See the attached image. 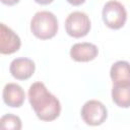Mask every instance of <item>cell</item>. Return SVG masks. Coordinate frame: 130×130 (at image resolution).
I'll list each match as a JSON object with an SVG mask.
<instances>
[{
    "label": "cell",
    "instance_id": "cell-1",
    "mask_svg": "<svg viewBox=\"0 0 130 130\" xmlns=\"http://www.w3.org/2000/svg\"><path fill=\"white\" fill-rule=\"evenodd\" d=\"M27 94L29 104L40 120L51 122L60 116L61 104L59 100L47 89L43 82L32 83Z\"/></svg>",
    "mask_w": 130,
    "mask_h": 130
},
{
    "label": "cell",
    "instance_id": "cell-2",
    "mask_svg": "<svg viewBox=\"0 0 130 130\" xmlns=\"http://www.w3.org/2000/svg\"><path fill=\"white\" fill-rule=\"evenodd\" d=\"M30 30L38 39H52L58 31L57 17L50 11H39L32 16L30 20Z\"/></svg>",
    "mask_w": 130,
    "mask_h": 130
},
{
    "label": "cell",
    "instance_id": "cell-3",
    "mask_svg": "<svg viewBox=\"0 0 130 130\" xmlns=\"http://www.w3.org/2000/svg\"><path fill=\"white\" fill-rule=\"evenodd\" d=\"M102 15L104 23L112 29L123 27L127 20V12L124 5L116 0H110L104 5Z\"/></svg>",
    "mask_w": 130,
    "mask_h": 130
},
{
    "label": "cell",
    "instance_id": "cell-4",
    "mask_svg": "<svg viewBox=\"0 0 130 130\" xmlns=\"http://www.w3.org/2000/svg\"><path fill=\"white\" fill-rule=\"evenodd\" d=\"M65 29L72 38L78 39L85 37L90 30V19L84 12L73 11L65 20Z\"/></svg>",
    "mask_w": 130,
    "mask_h": 130
},
{
    "label": "cell",
    "instance_id": "cell-5",
    "mask_svg": "<svg viewBox=\"0 0 130 130\" xmlns=\"http://www.w3.org/2000/svg\"><path fill=\"white\" fill-rule=\"evenodd\" d=\"M107 117V108L100 101L89 100L81 108V118L85 124L89 126H99L103 124Z\"/></svg>",
    "mask_w": 130,
    "mask_h": 130
},
{
    "label": "cell",
    "instance_id": "cell-6",
    "mask_svg": "<svg viewBox=\"0 0 130 130\" xmlns=\"http://www.w3.org/2000/svg\"><path fill=\"white\" fill-rule=\"evenodd\" d=\"M21 42L19 37L4 23L0 24V53L3 55L13 54L19 50Z\"/></svg>",
    "mask_w": 130,
    "mask_h": 130
},
{
    "label": "cell",
    "instance_id": "cell-7",
    "mask_svg": "<svg viewBox=\"0 0 130 130\" xmlns=\"http://www.w3.org/2000/svg\"><path fill=\"white\" fill-rule=\"evenodd\" d=\"M36 70L35 62L28 58H16L13 59L9 66L11 75L18 80H26L32 76Z\"/></svg>",
    "mask_w": 130,
    "mask_h": 130
},
{
    "label": "cell",
    "instance_id": "cell-8",
    "mask_svg": "<svg viewBox=\"0 0 130 130\" xmlns=\"http://www.w3.org/2000/svg\"><path fill=\"white\" fill-rule=\"evenodd\" d=\"M99 54L98 47L91 43H76L70 49V57L76 62H89Z\"/></svg>",
    "mask_w": 130,
    "mask_h": 130
},
{
    "label": "cell",
    "instance_id": "cell-9",
    "mask_svg": "<svg viewBox=\"0 0 130 130\" xmlns=\"http://www.w3.org/2000/svg\"><path fill=\"white\" fill-rule=\"evenodd\" d=\"M3 101L11 108H19L23 105L25 100L24 90L17 83H7L3 88Z\"/></svg>",
    "mask_w": 130,
    "mask_h": 130
},
{
    "label": "cell",
    "instance_id": "cell-10",
    "mask_svg": "<svg viewBox=\"0 0 130 130\" xmlns=\"http://www.w3.org/2000/svg\"><path fill=\"white\" fill-rule=\"evenodd\" d=\"M113 84H130V63L127 61L115 62L110 70Z\"/></svg>",
    "mask_w": 130,
    "mask_h": 130
},
{
    "label": "cell",
    "instance_id": "cell-11",
    "mask_svg": "<svg viewBox=\"0 0 130 130\" xmlns=\"http://www.w3.org/2000/svg\"><path fill=\"white\" fill-rule=\"evenodd\" d=\"M112 100L120 108L130 107V84H113Z\"/></svg>",
    "mask_w": 130,
    "mask_h": 130
},
{
    "label": "cell",
    "instance_id": "cell-12",
    "mask_svg": "<svg viewBox=\"0 0 130 130\" xmlns=\"http://www.w3.org/2000/svg\"><path fill=\"white\" fill-rule=\"evenodd\" d=\"M0 128L3 130H20L21 120L18 116L6 114L0 119Z\"/></svg>",
    "mask_w": 130,
    "mask_h": 130
},
{
    "label": "cell",
    "instance_id": "cell-13",
    "mask_svg": "<svg viewBox=\"0 0 130 130\" xmlns=\"http://www.w3.org/2000/svg\"><path fill=\"white\" fill-rule=\"evenodd\" d=\"M66 1H67L69 4L73 5V6H79V5L83 4L85 0H66Z\"/></svg>",
    "mask_w": 130,
    "mask_h": 130
},
{
    "label": "cell",
    "instance_id": "cell-14",
    "mask_svg": "<svg viewBox=\"0 0 130 130\" xmlns=\"http://www.w3.org/2000/svg\"><path fill=\"white\" fill-rule=\"evenodd\" d=\"M20 0H1V2L5 5H8V6H12V5H15L19 2Z\"/></svg>",
    "mask_w": 130,
    "mask_h": 130
},
{
    "label": "cell",
    "instance_id": "cell-15",
    "mask_svg": "<svg viewBox=\"0 0 130 130\" xmlns=\"http://www.w3.org/2000/svg\"><path fill=\"white\" fill-rule=\"evenodd\" d=\"M34 1L38 4H41V5H48V4L52 3L54 0H34Z\"/></svg>",
    "mask_w": 130,
    "mask_h": 130
}]
</instances>
